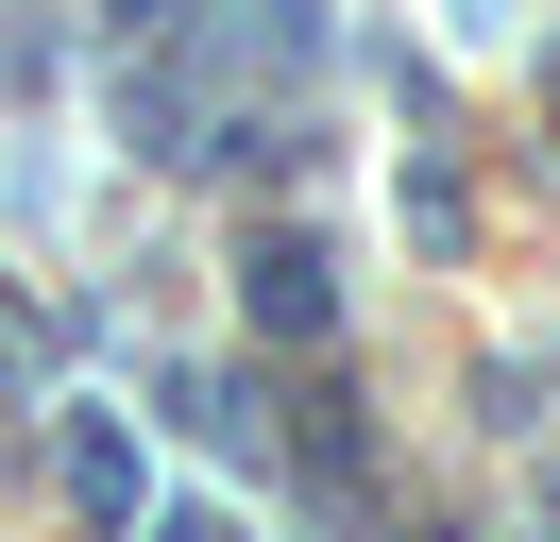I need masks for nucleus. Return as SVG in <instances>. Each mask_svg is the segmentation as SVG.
I'll return each instance as SVG.
<instances>
[{"label":"nucleus","instance_id":"nucleus-2","mask_svg":"<svg viewBox=\"0 0 560 542\" xmlns=\"http://www.w3.org/2000/svg\"><path fill=\"white\" fill-rule=\"evenodd\" d=\"M69 492L103 508V526H119V508H137V440H119L103 406H85V424H69Z\"/></svg>","mask_w":560,"mask_h":542},{"label":"nucleus","instance_id":"nucleus-3","mask_svg":"<svg viewBox=\"0 0 560 542\" xmlns=\"http://www.w3.org/2000/svg\"><path fill=\"white\" fill-rule=\"evenodd\" d=\"M153 542H238V526H205V508H187V526H153Z\"/></svg>","mask_w":560,"mask_h":542},{"label":"nucleus","instance_id":"nucleus-1","mask_svg":"<svg viewBox=\"0 0 560 542\" xmlns=\"http://www.w3.org/2000/svg\"><path fill=\"white\" fill-rule=\"evenodd\" d=\"M238 305H255V339H323V322H340V271H323L306 237H255V271H238Z\"/></svg>","mask_w":560,"mask_h":542}]
</instances>
